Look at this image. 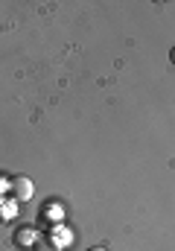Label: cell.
<instances>
[{"label": "cell", "mask_w": 175, "mask_h": 251, "mask_svg": "<svg viewBox=\"0 0 175 251\" xmlns=\"http://www.w3.org/2000/svg\"><path fill=\"white\" fill-rule=\"evenodd\" d=\"M170 62L175 64V47H173V50H170Z\"/></svg>", "instance_id": "277c9868"}, {"label": "cell", "mask_w": 175, "mask_h": 251, "mask_svg": "<svg viewBox=\"0 0 175 251\" xmlns=\"http://www.w3.org/2000/svg\"><path fill=\"white\" fill-rule=\"evenodd\" d=\"M35 249L38 251H61V246H58L56 240H50V237H38L35 240Z\"/></svg>", "instance_id": "7a4b0ae2"}, {"label": "cell", "mask_w": 175, "mask_h": 251, "mask_svg": "<svg viewBox=\"0 0 175 251\" xmlns=\"http://www.w3.org/2000/svg\"><path fill=\"white\" fill-rule=\"evenodd\" d=\"M91 251H105V249H91Z\"/></svg>", "instance_id": "5b68a950"}, {"label": "cell", "mask_w": 175, "mask_h": 251, "mask_svg": "<svg viewBox=\"0 0 175 251\" xmlns=\"http://www.w3.org/2000/svg\"><path fill=\"white\" fill-rule=\"evenodd\" d=\"M15 240H18L21 246H32L38 237H35V231H18V234H15Z\"/></svg>", "instance_id": "3957f363"}, {"label": "cell", "mask_w": 175, "mask_h": 251, "mask_svg": "<svg viewBox=\"0 0 175 251\" xmlns=\"http://www.w3.org/2000/svg\"><path fill=\"white\" fill-rule=\"evenodd\" d=\"M9 193H12L15 201H29L32 193H35V187H32V181H29L26 176H15V178L9 181Z\"/></svg>", "instance_id": "6da1fadb"}]
</instances>
